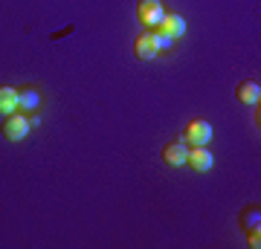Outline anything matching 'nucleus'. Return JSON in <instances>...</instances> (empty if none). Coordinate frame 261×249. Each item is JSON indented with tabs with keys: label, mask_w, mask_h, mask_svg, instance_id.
Listing matches in <instances>:
<instances>
[{
	"label": "nucleus",
	"mask_w": 261,
	"mask_h": 249,
	"mask_svg": "<svg viewBox=\"0 0 261 249\" xmlns=\"http://www.w3.org/2000/svg\"><path fill=\"white\" fill-rule=\"evenodd\" d=\"M137 18H140L142 26L157 29L160 20L166 18V9H163L160 0H140V3H137Z\"/></svg>",
	"instance_id": "f257e3e1"
},
{
	"label": "nucleus",
	"mask_w": 261,
	"mask_h": 249,
	"mask_svg": "<svg viewBox=\"0 0 261 249\" xmlns=\"http://www.w3.org/2000/svg\"><path fill=\"white\" fill-rule=\"evenodd\" d=\"M183 139H186V145L197 148V145H209V139H212V125L203 119H195L189 122L186 130H183Z\"/></svg>",
	"instance_id": "f03ea898"
},
{
	"label": "nucleus",
	"mask_w": 261,
	"mask_h": 249,
	"mask_svg": "<svg viewBox=\"0 0 261 249\" xmlns=\"http://www.w3.org/2000/svg\"><path fill=\"white\" fill-rule=\"evenodd\" d=\"M29 133V119L20 113V116H15V113H9L6 116V122H3V136L12 139V142H20V139H27Z\"/></svg>",
	"instance_id": "7ed1b4c3"
},
{
	"label": "nucleus",
	"mask_w": 261,
	"mask_h": 249,
	"mask_svg": "<svg viewBox=\"0 0 261 249\" xmlns=\"http://www.w3.org/2000/svg\"><path fill=\"white\" fill-rule=\"evenodd\" d=\"M134 52H137V58H142V61L157 58V56H160V46H157V38H154V32H142V35L134 41Z\"/></svg>",
	"instance_id": "20e7f679"
},
{
	"label": "nucleus",
	"mask_w": 261,
	"mask_h": 249,
	"mask_svg": "<svg viewBox=\"0 0 261 249\" xmlns=\"http://www.w3.org/2000/svg\"><path fill=\"white\" fill-rule=\"evenodd\" d=\"M41 107V90L38 87H23L18 90V110L20 113H35Z\"/></svg>",
	"instance_id": "39448f33"
},
{
	"label": "nucleus",
	"mask_w": 261,
	"mask_h": 249,
	"mask_svg": "<svg viewBox=\"0 0 261 249\" xmlns=\"http://www.w3.org/2000/svg\"><path fill=\"white\" fill-rule=\"evenodd\" d=\"M163 159H166L168 165H174V168L186 165V159H189L186 142H171V145H166V148H163Z\"/></svg>",
	"instance_id": "423d86ee"
},
{
	"label": "nucleus",
	"mask_w": 261,
	"mask_h": 249,
	"mask_svg": "<svg viewBox=\"0 0 261 249\" xmlns=\"http://www.w3.org/2000/svg\"><path fill=\"white\" fill-rule=\"evenodd\" d=\"M235 96H238L241 104H258L261 102V84L258 81H241L238 90H235Z\"/></svg>",
	"instance_id": "0eeeda50"
},
{
	"label": "nucleus",
	"mask_w": 261,
	"mask_h": 249,
	"mask_svg": "<svg viewBox=\"0 0 261 249\" xmlns=\"http://www.w3.org/2000/svg\"><path fill=\"white\" fill-rule=\"evenodd\" d=\"M186 165H192L195 171H209V168H212V154L206 151V145H197V148L189 151Z\"/></svg>",
	"instance_id": "6e6552de"
},
{
	"label": "nucleus",
	"mask_w": 261,
	"mask_h": 249,
	"mask_svg": "<svg viewBox=\"0 0 261 249\" xmlns=\"http://www.w3.org/2000/svg\"><path fill=\"white\" fill-rule=\"evenodd\" d=\"M160 29H163L166 35H171V38H180L183 32H186V20L180 18V15H171V12H166V18L160 20Z\"/></svg>",
	"instance_id": "1a4fd4ad"
},
{
	"label": "nucleus",
	"mask_w": 261,
	"mask_h": 249,
	"mask_svg": "<svg viewBox=\"0 0 261 249\" xmlns=\"http://www.w3.org/2000/svg\"><path fill=\"white\" fill-rule=\"evenodd\" d=\"M18 110V90L15 87H0V113L9 116Z\"/></svg>",
	"instance_id": "9d476101"
},
{
	"label": "nucleus",
	"mask_w": 261,
	"mask_h": 249,
	"mask_svg": "<svg viewBox=\"0 0 261 249\" xmlns=\"http://www.w3.org/2000/svg\"><path fill=\"white\" fill-rule=\"evenodd\" d=\"M258 223H261V212H258V206H250V209H247V212L241 214V226H244V232L258 229Z\"/></svg>",
	"instance_id": "9b49d317"
},
{
	"label": "nucleus",
	"mask_w": 261,
	"mask_h": 249,
	"mask_svg": "<svg viewBox=\"0 0 261 249\" xmlns=\"http://www.w3.org/2000/svg\"><path fill=\"white\" fill-rule=\"evenodd\" d=\"M154 38H157V46L160 49H171V41H174V38L171 35H166V32H163V29H154Z\"/></svg>",
	"instance_id": "f8f14e48"
},
{
	"label": "nucleus",
	"mask_w": 261,
	"mask_h": 249,
	"mask_svg": "<svg viewBox=\"0 0 261 249\" xmlns=\"http://www.w3.org/2000/svg\"><path fill=\"white\" fill-rule=\"evenodd\" d=\"M247 243H250V246H258V243H261L258 229H250V232H247Z\"/></svg>",
	"instance_id": "ddd939ff"
}]
</instances>
